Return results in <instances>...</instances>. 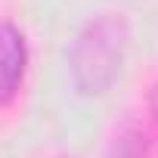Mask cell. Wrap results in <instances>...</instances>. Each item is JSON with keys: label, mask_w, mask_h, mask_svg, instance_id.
Segmentation results:
<instances>
[{"label": "cell", "mask_w": 158, "mask_h": 158, "mask_svg": "<svg viewBox=\"0 0 158 158\" xmlns=\"http://www.w3.org/2000/svg\"><path fill=\"white\" fill-rule=\"evenodd\" d=\"M127 50V22L121 16H99L87 22L71 47V77L81 93H106L121 74Z\"/></svg>", "instance_id": "6da1fadb"}, {"label": "cell", "mask_w": 158, "mask_h": 158, "mask_svg": "<svg viewBox=\"0 0 158 158\" xmlns=\"http://www.w3.org/2000/svg\"><path fill=\"white\" fill-rule=\"evenodd\" d=\"M25 62H28V50L22 31L10 22H0V106L19 93L25 77Z\"/></svg>", "instance_id": "7a4b0ae2"}, {"label": "cell", "mask_w": 158, "mask_h": 158, "mask_svg": "<svg viewBox=\"0 0 158 158\" xmlns=\"http://www.w3.org/2000/svg\"><path fill=\"white\" fill-rule=\"evenodd\" d=\"M149 106H152V115H155V121H158V84L152 87V96H149Z\"/></svg>", "instance_id": "3957f363"}]
</instances>
